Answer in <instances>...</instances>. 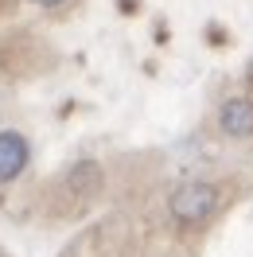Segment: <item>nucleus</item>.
I'll use <instances>...</instances> for the list:
<instances>
[{
    "label": "nucleus",
    "instance_id": "f03ea898",
    "mask_svg": "<svg viewBox=\"0 0 253 257\" xmlns=\"http://www.w3.org/2000/svg\"><path fill=\"white\" fill-rule=\"evenodd\" d=\"M32 160V145L28 137L16 133V128H4L0 133V183H12V179L24 176V168Z\"/></svg>",
    "mask_w": 253,
    "mask_h": 257
},
{
    "label": "nucleus",
    "instance_id": "20e7f679",
    "mask_svg": "<svg viewBox=\"0 0 253 257\" xmlns=\"http://www.w3.org/2000/svg\"><path fill=\"white\" fill-rule=\"evenodd\" d=\"M97 183H101V176H97L94 164H78V168L66 172V187H70L74 195H94Z\"/></svg>",
    "mask_w": 253,
    "mask_h": 257
},
{
    "label": "nucleus",
    "instance_id": "f257e3e1",
    "mask_svg": "<svg viewBox=\"0 0 253 257\" xmlns=\"http://www.w3.org/2000/svg\"><path fill=\"white\" fill-rule=\"evenodd\" d=\"M218 187L214 183H206V179H187V183H179L172 195H168V214H172V222L179 226H206L214 218V210H218Z\"/></svg>",
    "mask_w": 253,
    "mask_h": 257
},
{
    "label": "nucleus",
    "instance_id": "39448f33",
    "mask_svg": "<svg viewBox=\"0 0 253 257\" xmlns=\"http://www.w3.org/2000/svg\"><path fill=\"white\" fill-rule=\"evenodd\" d=\"M39 8H59V4H66V0H35Z\"/></svg>",
    "mask_w": 253,
    "mask_h": 257
},
{
    "label": "nucleus",
    "instance_id": "423d86ee",
    "mask_svg": "<svg viewBox=\"0 0 253 257\" xmlns=\"http://www.w3.org/2000/svg\"><path fill=\"white\" fill-rule=\"evenodd\" d=\"M249 86H253V74H249Z\"/></svg>",
    "mask_w": 253,
    "mask_h": 257
},
{
    "label": "nucleus",
    "instance_id": "7ed1b4c3",
    "mask_svg": "<svg viewBox=\"0 0 253 257\" xmlns=\"http://www.w3.org/2000/svg\"><path fill=\"white\" fill-rule=\"evenodd\" d=\"M218 125H222V133L234 137V141L253 137V101L249 97H230V101H222Z\"/></svg>",
    "mask_w": 253,
    "mask_h": 257
}]
</instances>
